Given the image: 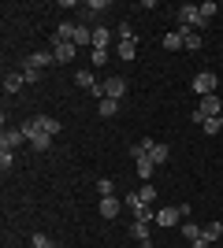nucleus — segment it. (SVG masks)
<instances>
[{"label":"nucleus","instance_id":"obj_21","mask_svg":"<svg viewBox=\"0 0 223 248\" xmlns=\"http://www.w3.org/2000/svg\"><path fill=\"white\" fill-rule=\"evenodd\" d=\"M74 30H78V22H60L56 37H60V41H71V45H74Z\"/></svg>","mask_w":223,"mask_h":248},{"label":"nucleus","instance_id":"obj_2","mask_svg":"<svg viewBox=\"0 0 223 248\" xmlns=\"http://www.w3.org/2000/svg\"><path fill=\"white\" fill-rule=\"evenodd\" d=\"M134 52H138V41H134V33H130V26H123L119 30V45H116V56L119 60H134Z\"/></svg>","mask_w":223,"mask_h":248},{"label":"nucleus","instance_id":"obj_4","mask_svg":"<svg viewBox=\"0 0 223 248\" xmlns=\"http://www.w3.org/2000/svg\"><path fill=\"white\" fill-rule=\"evenodd\" d=\"M22 134H26V141H30V145H34V152H49V148H52V137H45V134H37V130H34L30 123L22 126Z\"/></svg>","mask_w":223,"mask_h":248},{"label":"nucleus","instance_id":"obj_15","mask_svg":"<svg viewBox=\"0 0 223 248\" xmlns=\"http://www.w3.org/2000/svg\"><path fill=\"white\" fill-rule=\"evenodd\" d=\"M22 82H26V74L8 71V74H4V93H19V89H22Z\"/></svg>","mask_w":223,"mask_h":248},{"label":"nucleus","instance_id":"obj_20","mask_svg":"<svg viewBox=\"0 0 223 248\" xmlns=\"http://www.w3.org/2000/svg\"><path fill=\"white\" fill-rule=\"evenodd\" d=\"M74 82L82 85V89H89V93H93L97 85H101V82H97V78H93V71H78V74H74Z\"/></svg>","mask_w":223,"mask_h":248},{"label":"nucleus","instance_id":"obj_26","mask_svg":"<svg viewBox=\"0 0 223 248\" xmlns=\"http://www.w3.org/2000/svg\"><path fill=\"white\" fill-rule=\"evenodd\" d=\"M11 163H15V155H11V148H0V170H4V174L11 170Z\"/></svg>","mask_w":223,"mask_h":248},{"label":"nucleus","instance_id":"obj_33","mask_svg":"<svg viewBox=\"0 0 223 248\" xmlns=\"http://www.w3.org/2000/svg\"><path fill=\"white\" fill-rule=\"evenodd\" d=\"M104 8H108V0H89V11H93V15H101Z\"/></svg>","mask_w":223,"mask_h":248},{"label":"nucleus","instance_id":"obj_34","mask_svg":"<svg viewBox=\"0 0 223 248\" xmlns=\"http://www.w3.org/2000/svg\"><path fill=\"white\" fill-rule=\"evenodd\" d=\"M190 248H212V241H205V237H197V241H190Z\"/></svg>","mask_w":223,"mask_h":248},{"label":"nucleus","instance_id":"obj_30","mask_svg":"<svg viewBox=\"0 0 223 248\" xmlns=\"http://www.w3.org/2000/svg\"><path fill=\"white\" fill-rule=\"evenodd\" d=\"M101 63H108V48H93V67H101Z\"/></svg>","mask_w":223,"mask_h":248},{"label":"nucleus","instance_id":"obj_25","mask_svg":"<svg viewBox=\"0 0 223 248\" xmlns=\"http://www.w3.org/2000/svg\"><path fill=\"white\" fill-rule=\"evenodd\" d=\"M138 197H141V204H153V200H156V186H149V182H141Z\"/></svg>","mask_w":223,"mask_h":248},{"label":"nucleus","instance_id":"obj_13","mask_svg":"<svg viewBox=\"0 0 223 248\" xmlns=\"http://www.w3.org/2000/svg\"><path fill=\"white\" fill-rule=\"evenodd\" d=\"M130 233H134V241H138L141 248H153V241H149V222H145V218H138V222L130 226Z\"/></svg>","mask_w":223,"mask_h":248},{"label":"nucleus","instance_id":"obj_22","mask_svg":"<svg viewBox=\"0 0 223 248\" xmlns=\"http://www.w3.org/2000/svg\"><path fill=\"white\" fill-rule=\"evenodd\" d=\"M164 48H168V52H179V48H182V33H179V30L164 33Z\"/></svg>","mask_w":223,"mask_h":248},{"label":"nucleus","instance_id":"obj_29","mask_svg":"<svg viewBox=\"0 0 223 248\" xmlns=\"http://www.w3.org/2000/svg\"><path fill=\"white\" fill-rule=\"evenodd\" d=\"M201 130H205V134H220V119H205Z\"/></svg>","mask_w":223,"mask_h":248},{"label":"nucleus","instance_id":"obj_6","mask_svg":"<svg viewBox=\"0 0 223 248\" xmlns=\"http://www.w3.org/2000/svg\"><path fill=\"white\" fill-rule=\"evenodd\" d=\"M52 60H56L52 52H34V56H26V60H22V71H41V67H49Z\"/></svg>","mask_w":223,"mask_h":248},{"label":"nucleus","instance_id":"obj_31","mask_svg":"<svg viewBox=\"0 0 223 248\" xmlns=\"http://www.w3.org/2000/svg\"><path fill=\"white\" fill-rule=\"evenodd\" d=\"M34 248H52V241L45 237V233H34Z\"/></svg>","mask_w":223,"mask_h":248},{"label":"nucleus","instance_id":"obj_14","mask_svg":"<svg viewBox=\"0 0 223 248\" xmlns=\"http://www.w3.org/2000/svg\"><path fill=\"white\" fill-rule=\"evenodd\" d=\"M119 211H123V204L116 197H101V218H116Z\"/></svg>","mask_w":223,"mask_h":248},{"label":"nucleus","instance_id":"obj_24","mask_svg":"<svg viewBox=\"0 0 223 248\" xmlns=\"http://www.w3.org/2000/svg\"><path fill=\"white\" fill-rule=\"evenodd\" d=\"M153 167H156V163H153L149 155H145V159H138V178H141V182H149V178H153Z\"/></svg>","mask_w":223,"mask_h":248},{"label":"nucleus","instance_id":"obj_9","mask_svg":"<svg viewBox=\"0 0 223 248\" xmlns=\"http://www.w3.org/2000/svg\"><path fill=\"white\" fill-rule=\"evenodd\" d=\"M104 96H112V100H123V96H127V78H108L104 82Z\"/></svg>","mask_w":223,"mask_h":248},{"label":"nucleus","instance_id":"obj_3","mask_svg":"<svg viewBox=\"0 0 223 248\" xmlns=\"http://www.w3.org/2000/svg\"><path fill=\"white\" fill-rule=\"evenodd\" d=\"M216 85H220V78H216V71H201L197 78H193V93L197 96H212Z\"/></svg>","mask_w":223,"mask_h":248},{"label":"nucleus","instance_id":"obj_28","mask_svg":"<svg viewBox=\"0 0 223 248\" xmlns=\"http://www.w3.org/2000/svg\"><path fill=\"white\" fill-rule=\"evenodd\" d=\"M216 11H220V4H212V0H208V4H201V15H205L208 22L216 19Z\"/></svg>","mask_w":223,"mask_h":248},{"label":"nucleus","instance_id":"obj_27","mask_svg":"<svg viewBox=\"0 0 223 248\" xmlns=\"http://www.w3.org/2000/svg\"><path fill=\"white\" fill-rule=\"evenodd\" d=\"M97 193H101V197H112V193H116L112 178H101V182H97Z\"/></svg>","mask_w":223,"mask_h":248},{"label":"nucleus","instance_id":"obj_7","mask_svg":"<svg viewBox=\"0 0 223 248\" xmlns=\"http://www.w3.org/2000/svg\"><path fill=\"white\" fill-rule=\"evenodd\" d=\"M197 111H201L205 119H220V111H223V100H216V93H212V96H201Z\"/></svg>","mask_w":223,"mask_h":248},{"label":"nucleus","instance_id":"obj_10","mask_svg":"<svg viewBox=\"0 0 223 248\" xmlns=\"http://www.w3.org/2000/svg\"><path fill=\"white\" fill-rule=\"evenodd\" d=\"M74 52H78V45H71V41H56V45H52L56 63H71V60H74Z\"/></svg>","mask_w":223,"mask_h":248},{"label":"nucleus","instance_id":"obj_19","mask_svg":"<svg viewBox=\"0 0 223 248\" xmlns=\"http://www.w3.org/2000/svg\"><path fill=\"white\" fill-rule=\"evenodd\" d=\"M201 237H205V241H220V237H223V222H220V218H212V222L201 230Z\"/></svg>","mask_w":223,"mask_h":248},{"label":"nucleus","instance_id":"obj_5","mask_svg":"<svg viewBox=\"0 0 223 248\" xmlns=\"http://www.w3.org/2000/svg\"><path fill=\"white\" fill-rule=\"evenodd\" d=\"M30 126L37 130V134H45V137H56V134H60V123H56L52 115H37V119H30Z\"/></svg>","mask_w":223,"mask_h":248},{"label":"nucleus","instance_id":"obj_12","mask_svg":"<svg viewBox=\"0 0 223 248\" xmlns=\"http://www.w3.org/2000/svg\"><path fill=\"white\" fill-rule=\"evenodd\" d=\"M22 141H26L22 126H11V130H4V134H0V148H15V145H22Z\"/></svg>","mask_w":223,"mask_h":248},{"label":"nucleus","instance_id":"obj_23","mask_svg":"<svg viewBox=\"0 0 223 248\" xmlns=\"http://www.w3.org/2000/svg\"><path fill=\"white\" fill-rule=\"evenodd\" d=\"M201 230H205V226H197V222H190V218H186V222H182V237H186V241H197V237H201Z\"/></svg>","mask_w":223,"mask_h":248},{"label":"nucleus","instance_id":"obj_32","mask_svg":"<svg viewBox=\"0 0 223 248\" xmlns=\"http://www.w3.org/2000/svg\"><path fill=\"white\" fill-rule=\"evenodd\" d=\"M127 207H130V211H138V207H141V197H138V193H127Z\"/></svg>","mask_w":223,"mask_h":248},{"label":"nucleus","instance_id":"obj_35","mask_svg":"<svg viewBox=\"0 0 223 248\" xmlns=\"http://www.w3.org/2000/svg\"><path fill=\"white\" fill-rule=\"evenodd\" d=\"M220 119H223V111H220Z\"/></svg>","mask_w":223,"mask_h":248},{"label":"nucleus","instance_id":"obj_16","mask_svg":"<svg viewBox=\"0 0 223 248\" xmlns=\"http://www.w3.org/2000/svg\"><path fill=\"white\" fill-rule=\"evenodd\" d=\"M182 33V45H186V48H190V52H197V48H201V45H205V37H201V33H197V30H179Z\"/></svg>","mask_w":223,"mask_h":248},{"label":"nucleus","instance_id":"obj_18","mask_svg":"<svg viewBox=\"0 0 223 248\" xmlns=\"http://www.w3.org/2000/svg\"><path fill=\"white\" fill-rule=\"evenodd\" d=\"M108 45H112V30H108V26H97L93 30V48H108Z\"/></svg>","mask_w":223,"mask_h":248},{"label":"nucleus","instance_id":"obj_8","mask_svg":"<svg viewBox=\"0 0 223 248\" xmlns=\"http://www.w3.org/2000/svg\"><path fill=\"white\" fill-rule=\"evenodd\" d=\"M179 222H182L179 204H175V207H160V211H156V226H179Z\"/></svg>","mask_w":223,"mask_h":248},{"label":"nucleus","instance_id":"obj_11","mask_svg":"<svg viewBox=\"0 0 223 248\" xmlns=\"http://www.w3.org/2000/svg\"><path fill=\"white\" fill-rule=\"evenodd\" d=\"M168 155H171V148L164 145V141H153V137H149V159H153V163H168Z\"/></svg>","mask_w":223,"mask_h":248},{"label":"nucleus","instance_id":"obj_17","mask_svg":"<svg viewBox=\"0 0 223 248\" xmlns=\"http://www.w3.org/2000/svg\"><path fill=\"white\" fill-rule=\"evenodd\" d=\"M97 111H101V119H112V115L119 111V100H112V96H104V100H97Z\"/></svg>","mask_w":223,"mask_h":248},{"label":"nucleus","instance_id":"obj_1","mask_svg":"<svg viewBox=\"0 0 223 248\" xmlns=\"http://www.w3.org/2000/svg\"><path fill=\"white\" fill-rule=\"evenodd\" d=\"M205 26H208V19L201 15L197 4H182V8H179V30H197V33H201Z\"/></svg>","mask_w":223,"mask_h":248}]
</instances>
